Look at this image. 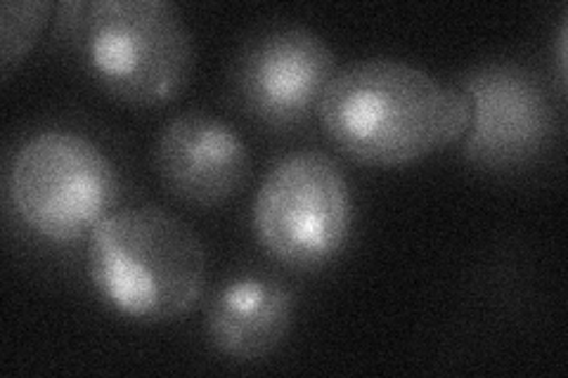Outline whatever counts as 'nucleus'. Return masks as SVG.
Masks as SVG:
<instances>
[{"mask_svg": "<svg viewBox=\"0 0 568 378\" xmlns=\"http://www.w3.org/2000/svg\"><path fill=\"white\" fill-rule=\"evenodd\" d=\"M83 52L98 83L116 100L162 106L187 88L194 43L164 0H104L83 6Z\"/></svg>", "mask_w": 568, "mask_h": 378, "instance_id": "nucleus-3", "label": "nucleus"}, {"mask_svg": "<svg viewBox=\"0 0 568 378\" xmlns=\"http://www.w3.org/2000/svg\"><path fill=\"white\" fill-rule=\"evenodd\" d=\"M471 100L465 152L490 168H507L538 152L549 131L547 102L528 74L509 67L476 71L459 85Z\"/></svg>", "mask_w": 568, "mask_h": 378, "instance_id": "nucleus-8", "label": "nucleus"}, {"mask_svg": "<svg viewBox=\"0 0 568 378\" xmlns=\"http://www.w3.org/2000/svg\"><path fill=\"white\" fill-rule=\"evenodd\" d=\"M254 229L268 254L294 269H315L342 254L353 229L348 180L323 152L277 161L254 200Z\"/></svg>", "mask_w": 568, "mask_h": 378, "instance_id": "nucleus-5", "label": "nucleus"}, {"mask_svg": "<svg viewBox=\"0 0 568 378\" xmlns=\"http://www.w3.org/2000/svg\"><path fill=\"white\" fill-rule=\"evenodd\" d=\"M154 164L164 187L190 206L216 208L242 192L252 156L221 119L200 112L171 119L156 140Z\"/></svg>", "mask_w": 568, "mask_h": 378, "instance_id": "nucleus-7", "label": "nucleus"}, {"mask_svg": "<svg viewBox=\"0 0 568 378\" xmlns=\"http://www.w3.org/2000/svg\"><path fill=\"white\" fill-rule=\"evenodd\" d=\"M52 12V3H8L0 6V62L8 76L12 67L20 64L29 48L36 43V35L45 27Z\"/></svg>", "mask_w": 568, "mask_h": 378, "instance_id": "nucleus-10", "label": "nucleus"}, {"mask_svg": "<svg viewBox=\"0 0 568 378\" xmlns=\"http://www.w3.org/2000/svg\"><path fill=\"white\" fill-rule=\"evenodd\" d=\"M85 263L95 292L138 321L187 315L206 286L202 239L156 206L112 211L88 237Z\"/></svg>", "mask_w": 568, "mask_h": 378, "instance_id": "nucleus-2", "label": "nucleus"}, {"mask_svg": "<svg viewBox=\"0 0 568 378\" xmlns=\"http://www.w3.org/2000/svg\"><path fill=\"white\" fill-rule=\"evenodd\" d=\"M336 71L325 39L304 27H280L244 48L233 67V93L263 123L292 125L317 112Z\"/></svg>", "mask_w": 568, "mask_h": 378, "instance_id": "nucleus-6", "label": "nucleus"}, {"mask_svg": "<svg viewBox=\"0 0 568 378\" xmlns=\"http://www.w3.org/2000/svg\"><path fill=\"white\" fill-rule=\"evenodd\" d=\"M294 319V296L273 277H237L213 296L206 313L211 346L237 362L275 353L287 338Z\"/></svg>", "mask_w": 568, "mask_h": 378, "instance_id": "nucleus-9", "label": "nucleus"}, {"mask_svg": "<svg viewBox=\"0 0 568 378\" xmlns=\"http://www.w3.org/2000/svg\"><path fill=\"white\" fill-rule=\"evenodd\" d=\"M317 116L329 140L363 166L398 168L465 140L471 100L398 60H363L329 81Z\"/></svg>", "mask_w": 568, "mask_h": 378, "instance_id": "nucleus-1", "label": "nucleus"}, {"mask_svg": "<svg viewBox=\"0 0 568 378\" xmlns=\"http://www.w3.org/2000/svg\"><path fill=\"white\" fill-rule=\"evenodd\" d=\"M119 171L95 142L71 131H43L17 150L10 175V204L33 234L71 244L112 213L119 200Z\"/></svg>", "mask_w": 568, "mask_h": 378, "instance_id": "nucleus-4", "label": "nucleus"}]
</instances>
